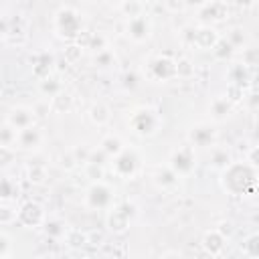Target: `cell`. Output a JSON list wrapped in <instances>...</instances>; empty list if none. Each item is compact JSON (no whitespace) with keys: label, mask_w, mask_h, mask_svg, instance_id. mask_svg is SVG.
Here are the masks:
<instances>
[{"label":"cell","mask_w":259,"mask_h":259,"mask_svg":"<svg viewBox=\"0 0 259 259\" xmlns=\"http://www.w3.org/2000/svg\"><path fill=\"white\" fill-rule=\"evenodd\" d=\"M221 184L233 196H253L259 186V170L249 162H231L221 172Z\"/></svg>","instance_id":"1"},{"label":"cell","mask_w":259,"mask_h":259,"mask_svg":"<svg viewBox=\"0 0 259 259\" xmlns=\"http://www.w3.org/2000/svg\"><path fill=\"white\" fill-rule=\"evenodd\" d=\"M55 30L61 38L67 40H75L81 32H83V22H81V14L71 8V6H63L55 12Z\"/></svg>","instance_id":"2"},{"label":"cell","mask_w":259,"mask_h":259,"mask_svg":"<svg viewBox=\"0 0 259 259\" xmlns=\"http://www.w3.org/2000/svg\"><path fill=\"white\" fill-rule=\"evenodd\" d=\"M127 123H130V127H132L134 134L146 138V136H154L160 130L162 119H160V113L154 107L144 105V107H138V109L132 111Z\"/></svg>","instance_id":"3"},{"label":"cell","mask_w":259,"mask_h":259,"mask_svg":"<svg viewBox=\"0 0 259 259\" xmlns=\"http://www.w3.org/2000/svg\"><path fill=\"white\" fill-rule=\"evenodd\" d=\"M182 40L198 51H212L214 45L221 40V34L210 26V24H202L196 28H184L182 30Z\"/></svg>","instance_id":"4"},{"label":"cell","mask_w":259,"mask_h":259,"mask_svg":"<svg viewBox=\"0 0 259 259\" xmlns=\"http://www.w3.org/2000/svg\"><path fill=\"white\" fill-rule=\"evenodd\" d=\"M28 32V24L26 20L16 14V16H2V42L4 45H12V47H20L26 42V34Z\"/></svg>","instance_id":"5"},{"label":"cell","mask_w":259,"mask_h":259,"mask_svg":"<svg viewBox=\"0 0 259 259\" xmlns=\"http://www.w3.org/2000/svg\"><path fill=\"white\" fill-rule=\"evenodd\" d=\"M144 73L154 83H166L170 79H176V59L158 55L148 61V67L144 69Z\"/></svg>","instance_id":"6"},{"label":"cell","mask_w":259,"mask_h":259,"mask_svg":"<svg viewBox=\"0 0 259 259\" xmlns=\"http://www.w3.org/2000/svg\"><path fill=\"white\" fill-rule=\"evenodd\" d=\"M85 206L93 210H109L113 206V188L107 186L103 180L91 182L85 192Z\"/></svg>","instance_id":"7"},{"label":"cell","mask_w":259,"mask_h":259,"mask_svg":"<svg viewBox=\"0 0 259 259\" xmlns=\"http://www.w3.org/2000/svg\"><path fill=\"white\" fill-rule=\"evenodd\" d=\"M168 164H170V168H172L180 178L190 176V174L194 172V168H196V154H194V146L188 142V144L180 146L178 150H174V152H172V156H170V160H168Z\"/></svg>","instance_id":"8"},{"label":"cell","mask_w":259,"mask_h":259,"mask_svg":"<svg viewBox=\"0 0 259 259\" xmlns=\"http://www.w3.org/2000/svg\"><path fill=\"white\" fill-rule=\"evenodd\" d=\"M132 217H134V206H132L130 202L113 204V206L107 210L105 225H107V229H109L113 235H123V233L130 229Z\"/></svg>","instance_id":"9"},{"label":"cell","mask_w":259,"mask_h":259,"mask_svg":"<svg viewBox=\"0 0 259 259\" xmlns=\"http://www.w3.org/2000/svg\"><path fill=\"white\" fill-rule=\"evenodd\" d=\"M45 221H47V214H45L42 204L28 200L18 206V221H16L18 225H22L26 229H38L45 225Z\"/></svg>","instance_id":"10"},{"label":"cell","mask_w":259,"mask_h":259,"mask_svg":"<svg viewBox=\"0 0 259 259\" xmlns=\"http://www.w3.org/2000/svg\"><path fill=\"white\" fill-rule=\"evenodd\" d=\"M138 164H140V160H138L136 152L125 148L121 154H117V156L113 158V162H111V170H113V174H115L117 178L130 180V178L138 172Z\"/></svg>","instance_id":"11"},{"label":"cell","mask_w":259,"mask_h":259,"mask_svg":"<svg viewBox=\"0 0 259 259\" xmlns=\"http://www.w3.org/2000/svg\"><path fill=\"white\" fill-rule=\"evenodd\" d=\"M125 34H127L134 42H144V40H148L150 34H152V20L148 18V14H142V16H136V18H127Z\"/></svg>","instance_id":"12"},{"label":"cell","mask_w":259,"mask_h":259,"mask_svg":"<svg viewBox=\"0 0 259 259\" xmlns=\"http://www.w3.org/2000/svg\"><path fill=\"white\" fill-rule=\"evenodd\" d=\"M34 115H36V111H34L32 107L14 105V107L8 109L4 121H8L12 127H16V130L20 132V130H24V127H28V125H34Z\"/></svg>","instance_id":"13"},{"label":"cell","mask_w":259,"mask_h":259,"mask_svg":"<svg viewBox=\"0 0 259 259\" xmlns=\"http://www.w3.org/2000/svg\"><path fill=\"white\" fill-rule=\"evenodd\" d=\"M188 142L194 148H212L214 142H217V132L210 125H206V123H198V125L190 127Z\"/></svg>","instance_id":"14"},{"label":"cell","mask_w":259,"mask_h":259,"mask_svg":"<svg viewBox=\"0 0 259 259\" xmlns=\"http://www.w3.org/2000/svg\"><path fill=\"white\" fill-rule=\"evenodd\" d=\"M42 140H45V136H42L40 127L28 125V127H24V130L18 132L16 148L18 150H24V152H32V150H38L42 146Z\"/></svg>","instance_id":"15"},{"label":"cell","mask_w":259,"mask_h":259,"mask_svg":"<svg viewBox=\"0 0 259 259\" xmlns=\"http://www.w3.org/2000/svg\"><path fill=\"white\" fill-rule=\"evenodd\" d=\"M178 180H180V176L170 168V164L156 166L154 172H152V182L160 190H172V188H176L178 186Z\"/></svg>","instance_id":"16"},{"label":"cell","mask_w":259,"mask_h":259,"mask_svg":"<svg viewBox=\"0 0 259 259\" xmlns=\"http://www.w3.org/2000/svg\"><path fill=\"white\" fill-rule=\"evenodd\" d=\"M227 14H229V8H227V4L221 2V0H208V2L198 10L200 20H204V22H221V20L227 18Z\"/></svg>","instance_id":"17"},{"label":"cell","mask_w":259,"mask_h":259,"mask_svg":"<svg viewBox=\"0 0 259 259\" xmlns=\"http://www.w3.org/2000/svg\"><path fill=\"white\" fill-rule=\"evenodd\" d=\"M202 249L210 255V257H219L221 253H223V249H225V245H227V237L219 231V229H210V231H206L204 235H202Z\"/></svg>","instance_id":"18"},{"label":"cell","mask_w":259,"mask_h":259,"mask_svg":"<svg viewBox=\"0 0 259 259\" xmlns=\"http://www.w3.org/2000/svg\"><path fill=\"white\" fill-rule=\"evenodd\" d=\"M231 162H233V158H231L229 148H225V146H217V144H214L212 148H208V166H210L212 170L223 172Z\"/></svg>","instance_id":"19"},{"label":"cell","mask_w":259,"mask_h":259,"mask_svg":"<svg viewBox=\"0 0 259 259\" xmlns=\"http://www.w3.org/2000/svg\"><path fill=\"white\" fill-rule=\"evenodd\" d=\"M233 105H235V103H231L225 95H219V97H214V99L210 101L208 113H210V117H212L214 121H225V119L231 115Z\"/></svg>","instance_id":"20"},{"label":"cell","mask_w":259,"mask_h":259,"mask_svg":"<svg viewBox=\"0 0 259 259\" xmlns=\"http://www.w3.org/2000/svg\"><path fill=\"white\" fill-rule=\"evenodd\" d=\"M89 119H91L93 125H105V123H109V119H111V109L107 107V103L95 101V103L89 107Z\"/></svg>","instance_id":"21"},{"label":"cell","mask_w":259,"mask_h":259,"mask_svg":"<svg viewBox=\"0 0 259 259\" xmlns=\"http://www.w3.org/2000/svg\"><path fill=\"white\" fill-rule=\"evenodd\" d=\"M51 111L53 113H69L73 109V95L69 91H59L55 97H51Z\"/></svg>","instance_id":"22"},{"label":"cell","mask_w":259,"mask_h":259,"mask_svg":"<svg viewBox=\"0 0 259 259\" xmlns=\"http://www.w3.org/2000/svg\"><path fill=\"white\" fill-rule=\"evenodd\" d=\"M227 77H229V83H235V85H241V87H243V85L249 83V79H251L249 67L243 65V63H235V65H231Z\"/></svg>","instance_id":"23"},{"label":"cell","mask_w":259,"mask_h":259,"mask_svg":"<svg viewBox=\"0 0 259 259\" xmlns=\"http://www.w3.org/2000/svg\"><path fill=\"white\" fill-rule=\"evenodd\" d=\"M99 148L109 156V158H115L117 154H121L123 150H125V146H123V142H121V138L119 136H105L103 140H101V144H99Z\"/></svg>","instance_id":"24"},{"label":"cell","mask_w":259,"mask_h":259,"mask_svg":"<svg viewBox=\"0 0 259 259\" xmlns=\"http://www.w3.org/2000/svg\"><path fill=\"white\" fill-rule=\"evenodd\" d=\"M53 67V57L49 53H38L34 55V75L38 79H45L49 77V71Z\"/></svg>","instance_id":"25"},{"label":"cell","mask_w":259,"mask_h":259,"mask_svg":"<svg viewBox=\"0 0 259 259\" xmlns=\"http://www.w3.org/2000/svg\"><path fill=\"white\" fill-rule=\"evenodd\" d=\"M42 229H45V235L51 237V239H61V237H65V233L69 231L67 225H65L61 219H47L45 225H42Z\"/></svg>","instance_id":"26"},{"label":"cell","mask_w":259,"mask_h":259,"mask_svg":"<svg viewBox=\"0 0 259 259\" xmlns=\"http://www.w3.org/2000/svg\"><path fill=\"white\" fill-rule=\"evenodd\" d=\"M16 140H18V130L12 127L8 121H2V127H0V146H4V148H16Z\"/></svg>","instance_id":"27"},{"label":"cell","mask_w":259,"mask_h":259,"mask_svg":"<svg viewBox=\"0 0 259 259\" xmlns=\"http://www.w3.org/2000/svg\"><path fill=\"white\" fill-rule=\"evenodd\" d=\"M65 245H69L71 249H81L87 245V231H79V229H69L65 233Z\"/></svg>","instance_id":"28"},{"label":"cell","mask_w":259,"mask_h":259,"mask_svg":"<svg viewBox=\"0 0 259 259\" xmlns=\"http://www.w3.org/2000/svg\"><path fill=\"white\" fill-rule=\"evenodd\" d=\"M18 221V208L10 204V200H2L0 202V225L8 227L10 223Z\"/></svg>","instance_id":"29"},{"label":"cell","mask_w":259,"mask_h":259,"mask_svg":"<svg viewBox=\"0 0 259 259\" xmlns=\"http://www.w3.org/2000/svg\"><path fill=\"white\" fill-rule=\"evenodd\" d=\"M119 10H121V14L123 16H127V18H136V16H142V14H146L144 10V2L142 0H123L121 4H119Z\"/></svg>","instance_id":"30"},{"label":"cell","mask_w":259,"mask_h":259,"mask_svg":"<svg viewBox=\"0 0 259 259\" xmlns=\"http://www.w3.org/2000/svg\"><path fill=\"white\" fill-rule=\"evenodd\" d=\"M38 91L45 97H55L59 91H63V85H61V81H57L53 77H45V79L38 81Z\"/></svg>","instance_id":"31"},{"label":"cell","mask_w":259,"mask_h":259,"mask_svg":"<svg viewBox=\"0 0 259 259\" xmlns=\"http://www.w3.org/2000/svg\"><path fill=\"white\" fill-rule=\"evenodd\" d=\"M194 77V65L188 57L176 59V79H192Z\"/></svg>","instance_id":"32"},{"label":"cell","mask_w":259,"mask_h":259,"mask_svg":"<svg viewBox=\"0 0 259 259\" xmlns=\"http://www.w3.org/2000/svg\"><path fill=\"white\" fill-rule=\"evenodd\" d=\"M233 53H235V47H233L227 38H221V40L214 45V49H212V55H214L217 61H227V59L233 57Z\"/></svg>","instance_id":"33"},{"label":"cell","mask_w":259,"mask_h":259,"mask_svg":"<svg viewBox=\"0 0 259 259\" xmlns=\"http://www.w3.org/2000/svg\"><path fill=\"white\" fill-rule=\"evenodd\" d=\"M18 192V186H16V180H12L10 176H4L2 182H0V198L2 200H12Z\"/></svg>","instance_id":"34"},{"label":"cell","mask_w":259,"mask_h":259,"mask_svg":"<svg viewBox=\"0 0 259 259\" xmlns=\"http://www.w3.org/2000/svg\"><path fill=\"white\" fill-rule=\"evenodd\" d=\"M241 251H243V255H247V257H259V233L249 235V237L243 241Z\"/></svg>","instance_id":"35"},{"label":"cell","mask_w":259,"mask_h":259,"mask_svg":"<svg viewBox=\"0 0 259 259\" xmlns=\"http://www.w3.org/2000/svg\"><path fill=\"white\" fill-rule=\"evenodd\" d=\"M113 63H115V53L111 49H103V51L95 53V57H93V65L99 69H107Z\"/></svg>","instance_id":"36"},{"label":"cell","mask_w":259,"mask_h":259,"mask_svg":"<svg viewBox=\"0 0 259 259\" xmlns=\"http://www.w3.org/2000/svg\"><path fill=\"white\" fill-rule=\"evenodd\" d=\"M26 178L32 184H42L47 180V168L45 166H38V164H32V166L26 168Z\"/></svg>","instance_id":"37"},{"label":"cell","mask_w":259,"mask_h":259,"mask_svg":"<svg viewBox=\"0 0 259 259\" xmlns=\"http://www.w3.org/2000/svg\"><path fill=\"white\" fill-rule=\"evenodd\" d=\"M83 166H85V176H87V178H91L93 182H95V180H103V174H105L103 164H97V162H85Z\"/></svg>","instance_id":"38"},{"label":"cell","mask_w":259,"mask_h":259,"mask_svg":"<svg viewBox=\"0 0 259 259\" xmlns=\"http://www.w3.org/2000/svg\"><path fill=\"white\" fill-rule=\"evenodd\" d=\"M241 63L247 65V67H257V65H259V47L243 49V53H241Z\"/></svg>","instance_id":"39"},{"label":"cell","mask_w":259,"mask_h":259,"mask_svg":"<svg viewBox=\"0 0 259 259\" xmlns=\"http://www.w3.org/2000/svg\"><path fill=\"white\" fill-rule=\"evenodd\" d=\"M77 164H79V160L75 158L73 150H69V152H65V154H61V156H59V166H61L65 172L75 170V168H77Z\"/></svg>","instance_id":"40"},{"label":"cell","mask_w":259,"mask_h":259,"mask_svg":"<svg viewBox=\"0 0 259 259\" xmlns=\"http://www.w3.org/2000/svg\"><path fill=\"white\" fill-rule=\"evenodd\" d=\"M225 38H227V40L237 49V47H243V42H245V38H247V36H245V30H243V28L235 26V28H231V30H229V34H227Z\"/></svg>","instance_id":"41"},{"label":"cell","mask_w":259,"mask_h":259,"mask_svg":"<svg viewBox=\"0 0 259 259\" xmlns=\"http://www.w3.org/2000/svg\"><path fill=\"white\" fill-rule=\"evenodd\" d=\"M225 97H227L231 103H239V101L245 97V95H243V87H241V85H235V83H229Z\"/></svg>","instance_id":"42"},{"label":"cell","mask_w":259,"mask_h":259,"mask_svg":"<svg viewBox=\"0 0 259 259\" xmlns=\"http://www.w3.org/2000/svg\"><path fill=\"white\" fill-rule=\"evenodd\" d=\"M81 55H83V47H79L77 42L75 45H69L65 49V61L67 63H77L81 59Z\"/></svg>","instance_id":"43"},{"label":"cell","mask_w":259,"mask_h":259,"mask_svg":"<svg viewBox=\"0 0 259 259\" xmlns=\"http://www.w3.org/2000/svg\"><path fill=\"white\" fill-rule=\"evenodd\" d=\"M12 255V243H10V237L2 231L0 233V259H8Z\"/></svg>","instance_id":"44"},{"label":"cell","mask_w":259,"mask_h":259,"mask_svg":"<svg viewBox=\"0 0 259 259\" xmlns=\"http://www.w3.org/2000/svg\"><path fill=\"white\" fill-rule=\"evenodd\" d=\"M87 49H93L95 53H99V51L107 49V40H105V36H103V34H99V32H97V34H91Z\"/></svg>","instance_id":"45"},{"label":"cell","mask_w":259,"mask_h":259,"mask_svg":"<svg viewBox=\"0 0 259 259\" xmlns=\"http://www.w3.org/2000/svg\"><path fill=\"white\" fill-rule=\"evenodd\" d=\"M91 152H93V150H89L85 144H79V146H75V148H73V154H75V158L79 160V164H85V162H89V158H91Z\"/></svg>","instance_id":"46"},{"label":"cell","mask_w":259,"mask_h":259,"mask_svg":"<svg viewBox=\"0 0 259 259\" xmlns=\"http://www.w3.org/2000/svg\"><path fill=\"white\" fill-rule=\"evenodd\" d=\"M105 243V237H103V233L101 231H87V245H93V247H99V245H103Z\"/></svg>","instance_id":"47"},{"label":"cell","mask_w":259,"mask_h":259,"mask_svg":"<svg viewBox=\"0 0 259 259\" xmlns=\"http://www.w3.org/2000/svg\"><path fill=\"white\" fill-rule=\"evenodd\" d=\"M164 6H166L168 12L178 14V12H182L186 8V0H164Z\"/></svg>","instance_id":"48"},{"label":"cell","mask_w":259,"mask_h":259,"mask_svg":"<svg viewBox=\"0 0 259 259\" xmlns=\"http://www.w3.org/2000/svg\"><path fill=\"white\" fill-rule=\"evenodd\" d=\"M247 162L259 170V144H255V146L247 152Z\"/></svg>","instance_id":"49"},{"label":"cell","mask_w":259,"mask_h":259,"mask_svg":"<svg viewBox=\"0 0 259 259\" xmlns=\"http://www.w3.org/2000/svg\"><path fill=\"white\" fill-rule=\"evenodd\" d=\"M10 158H12V148H4V146H0V162H2L4 168L10 164V162H8Z\"/></svg>","instance_id":"50"},{"label":"cell","mask_w":259,"mask_h":259,"mask_svg":"<svg viewBox=\"0 0 259 259\" xmlns=\"http://www.w3.org/2000/svg\"><path fill=\"white\" fill-rule=\"evenodd\" d=\"M217 229H219V231H221V233H223L227 239H229V237H231V233H233V225H231L229 221H223V223H221Z\"/></svg>","instance_id":"51"},{"label":"cell","mask_w":259,"mask_h":259,"mask_svg":"<svg viewBox=\"0 0 259 259\" xmlns=\"http://www.w3.org/2000/svg\"><path fill=\"white\" fill-rule=\"evenodd\" d=\"M245 101H247V105H249L251 109L259 107V93H251V95H247V97H245Z\"/></svg>","instance_id":"52"},{"label":"cell","mask_w":259,"mask_h":259,"mask_svg":"<svg viewBox=\"0 0 259 259\" xmlns=\"http://www.w3.org/2000/svg\"><path fill=\"white\" fill-rule=\"evenodd\" d=\"M206 2H208V0H186V6H190V8H198V10H200Z\"/></svg>","instance_id":"53"},{"label":"cell","mask_w":259,"mask_h":259,"mask_svg":"<svg viewBox=\"0 0 259 259\" xmlns=\"http://www.w3.org/2000/svg\"><path fill=\"white\" fill-rule=\"evenodd\" d=\"M235 2V6H239V8H249L251 4H253V0H233Z\"/></svg>","instance_id":"54"},{"label":"cell","mask_w":259,"mask_h":259,"mask_svg":"<svg viewBox=\"0 0 259 259\" xmlns=\"http://www.w3.org/2000/svg\"><path fill=\"white\" fill-rule=\"evenodd\" d=\"M255 138H257V142H259V125H257V130H255Z\"/></svg>","instance_id":"55"},{"label":"cell","mask_w":259,"mask_h":259,"mask_svg":"<svg viewBox=\"0 0 259 259\" xmlns=\"http://www.w3.org/2000/svg\"><path fill=\"white\" fill-rule=\"evenodd\" d=\"M115 2H119V4H121V2H123V0H115Z\"/></svg>","instance_id":"56"}]
</instances>
